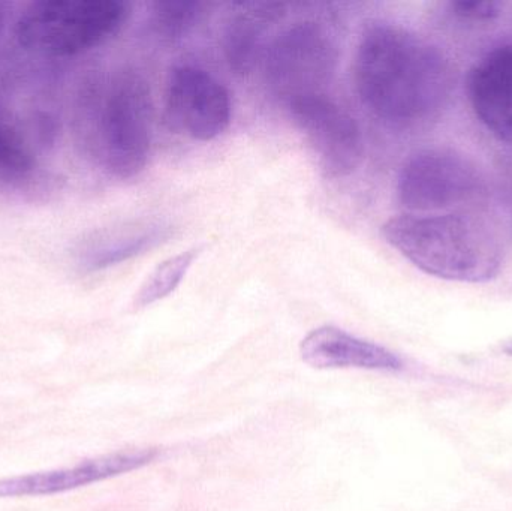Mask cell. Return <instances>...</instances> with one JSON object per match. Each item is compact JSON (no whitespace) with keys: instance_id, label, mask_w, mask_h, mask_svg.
<instances>
[{"instance_id":"1","label":"cell","mask_w":512,"mask_h":511,"mask_svg":"<svg viewBox=\"0 0 512 511\" xmlns=\"http://www.w3.org/2000/svg\"><path fill=\"white\" fill-rule=\"evenodd\" d=\"M354 77L370 113L397 128L438 116L454 84L453 68L441 50L411 30L384 21L364 29Z\"/></svg>"},{"instance_id":"2","label":"cell","mask_w":512,"mask_h":511,"mask_svg":"<svg viewBox=\"0 0 512 511\" xmlns=\"http://www.w3.org/2000/svg\"><path fill=\"white\" fill-rule=\"evenodd\" d=\"M382 236L415 267L447 281H492L504 261L495 231L472 213L396 216L382 225Z\"/></svg>"},{"instance_id":"3","label":"cell","mask_w":512,"mask_h":511,"mask_svg":"<svg viewBox=\"0 0 512 511\" xmlns=\"http://www.w3.org/2000/svg\"><path fill=\"white\" fill-rule=\"evenodd\" d=\"M78 111V134L108 174L128 180L144 171L152 153L153 102L140 72L120 69L90 83Z\"/></svg>"},{"instance_id":"4","label":"cell","mask_w":512,"mask_h":511,"mask_svg":"<svg viewBox=\"0 0 512 511\" xmlns=\"http://www.w3.org/2000/svg\"><path fill=\"white\" fill-rule=\"evenodd\" d=\"M129 15L131 5L122 0H41L24 9L15 38L29 53L66 59L110 41Z\"/></svg>"},{"instance_id":"5","label":"cell","mask_w":512,"mask_h":511,"mask_svg":"<svg viewBox=\"0 0 512 511\" xmlns=\"http://www.w3.org/2000/svg\"><path fill=\"white\" fill-rule=\"evenodd\" d=\"M336 63V42L327 27L316 21H298L268 44L265 80L271 92L289 104L304 96L322 95Z\"/></svg>"},{"instance_id":"6","label":"cell","mask_w":512,"mask_h":511,"mask_svg":"<svg viewBox=\"0 0 512 511\" xmlns=\"http://www.w3.org/2000/svg\"><path fill=\"white\" fill-rule=\"evenodd\" d=\"M483 188L477 165L448 149L415 153L397 177V197L412 215H433L469 203Z\"/></svg>"},{"instance_id":"7","label":"cell","mask_w":512,"mask_h":511,"mask_svg":"<svg viewBox=\"0 0 512 511\" xmlns=\"http://www.w3.org/2000/svg\"><path fill=\"white\" fill-rule=\"evenodd\" d=\"M292 122L304 135L322 176H351L363 161L364 140L357 120L325 93L286 104Z\"/></svg>"},{"instance_id":"8","label":"cell","mask_w":512,"mask_h":511,"mask_svg":"<svg viewBox=\"0 0 512 511\" xmlns=\"http://www.w3.org/2000/svg\"><path fill=\"white\" fill-rule=\"evenodd\" d=\"M230 92L206 69L180 65L165 86L164 117L171 131L198 141H212L231 123Z\"/></svg>"},{"instance_id":"9","label":"cell","mask_w":512,"mask_h":511,"mask_svg":"<svg viewBox=\"0 0 512 511\" xmlns=\"http://www.w3.org/2000/svg\"><path fill=\"white\" fill-rule=\"evenodd\" d=\"M158 450L140 449L113 453L65 470L29 474L0 480V498L41 497L84 488L111 477L122 476L152 464Z\"/></svg>"},{"instance_id":"10","label":"cell","mask_w":512,"mask_h":511,"mask_svg":"<svg viewBox=\"0 0 512 511\" xmlns=\"http://www.w3.org/2000/svg\"><path fill=\"white\" fill-rule=\"evenodd\" d=\"M468 93L480 122L512 143V44L496 48L472 68Z\"/></svg>"},{"instance_id":"11","label":"cell","mask_w":512,"mask_h":511,"mask_svg":"<svg viewBox=\"0 0 512 511\" xmlns=\"http://www.w3.org/2000/svg\"><path fill=\"white\" fill-rule=\"evenodd\" d=\"M300 356L306 365L316 369H367V371L399 372L403 360L381 345L349 335L333 326H322L304 336Z\"/></svg>"},{"instance_id":"12","label":"cell","mask_w":512,"mask_h":511,"mask_svg":"<svg viewBox=\"0 0 512 511\" xmlns=\"http://www.w3.org/2000/svg\"><path fill=\"white\" fill-rule=\"evenodd\" d=\"M239 11L228 20L222 36V48L228 65L237 74H248L261 53L265 33L282 20L285 3H240Z\"/></svg>"},{"instance_id":"13","label":"cell","mask_w":512,"mask_h":511,"mask_svg":"<svg viewBox=\"0 0 512 511\" xmlns=\"http://www.w3.org/2000/svg\"><path fill=\"white\" fill-rule=\"evenodd\" d=\"M171 230L162 222H134L101 234L81 252V266L89 272L110 269L125 263L170 237Z\"/></svg>"},{"instance_id":"14","label":"cell","mask_w":512,"mask_h":511,"mask_svg":"<svg viewBox=\"0 0 512 511\" xmlns=\"http://www.w3.org/2000/svg\"><path fill=\"white\" fill-rule=\"evenodd\" d=\"M38 159L17 117L0 98V182L20 186L30 182Z\"/></svg>"},{"instance_id":"15","label":"cell","mask_w":512,"mask_h":511,"mask_svg":"<svg viewBox=\"0 0 512 511\" xmlns=\"http://www.w3.org/2000/svg\"><path fill=\"white\" fill-rule=\"evenodd\" d=\"M201 248H192L180 252L174 257L162 261L141 285L140 290L132 300V308L135 311L149 308L155 303L161 302L165 297L170 296L176 288L182 284L183 279L188 275L195 260L200 257Z\"/></svg>"},{"instance_id":"16","label":"cell","mask_w":512,"mask_h":511,"mask_svg":"<svg viewBox=\"0 0 512 511\" xmlns=\"http://www.w3.org/2000/svg\"><path fill=\"white\" fill-rule=\"evenodd\" d=\"M204 12L198 0H159L152 5L150 23L153 32L164 41H177L188 35Z\"/></svg>"},{"instance_id":"17","label":"cell","mask_w":512,"mask_h":511,"mask_svg":"<svg viewBox=\"0 0 512 511\" xmlns=\"http://www.w3.org/2000/svg\"><path fill=\"white\" fill-rule=\"evenodd\" d=\"M450 8L462 20L492 21L502 14L504 5L495 0H456L450 3Z\"/></svg>"},{"instance_id":"18","label":"cell","mask_w":512,"mask_h":511,"mask_svg":"<svg viewBox=\"0 0 512 511\" xmlns=\"http://www.w3.org/2000/svg\"><path fill=\"white\" fill-rule=\"evenodd\" d=\"M505 353L508 354V356H512V341L508 342L507 345L504 347Z\"/></svg>"},{"instance_id":"19","label":"cell","mask_w":512,"mask_h":511,"mask_svg":"<svg viewBox=\"0 0 512 511\" xmlns=\"http://www.w3.org/2000/svg\"><path fill=\"white\" fill-rule=\"evenodd\" d=\"M3 23V12L2 9H0V26H2Z\"/></svg>"}]
</instances>
